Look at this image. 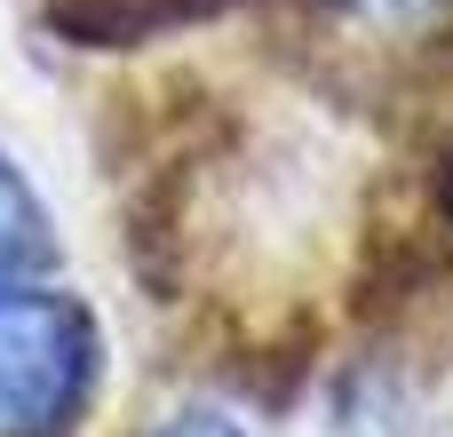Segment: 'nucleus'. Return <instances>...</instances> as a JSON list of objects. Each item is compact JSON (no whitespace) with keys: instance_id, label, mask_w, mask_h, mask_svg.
I'll return each mask as SVG.
<instances>
[{"instance_id":"5","label":"nucleus","mask_w":453,"mask_h":437,"mask_svg":"<svg viewBox=\"0 0 453 437\" xmlns=\"http://www.w3.org/2000/svg\"><path fill=\"white\" fill-rule=\"evenodd\" d=\"M446 215H453V167H446Z\"/></svg>"},{"instance_id":"1","label":"nucleus","mask_w":453,"mask_h":437,"mask_svg":"<svg viewBox=\"0 0 453 437\" xmlns=\"http://www.w3.org/2000/svg\"><path fill=\"white\" fill-rule=\"evenodd\" d=\"M96 318L72 295H0V437H64L96 390Z\"/></svg>"},{"instance_id":"2","label":"nucleus","mask_w":453,"mask_h":437,"mask_svg":"<svg viewBox=\"0 0 453 437\" xmlns=\"http://www.w3.org/2000/svg\"><path fill=\"white\" fill-rule=\"evenodd\" d=\"M48 255V215H40V199L24 191V175L0 159V295L32 271Z\"/></svg>"},{"instance_id":"3","label":"nucleus","mask_w":453,"mask_h":437,"mask_svg":"<svg viewBox=\"0 0 453 437\" xmlns=\"http://www.w3.org/2000/svg\"><path fill=\"white\" fill-rule=\"evenodd\" d=\"M342 437H406V398H398L382 374L350 382V390H342Z\"/></svg>"},{"instance_id":"4","label":"nucleus","mask_w":453,"mask_h":437,"mask_svg":"<svg viewBox=\"0 0 453 437\" xmlns=\"http://www.w3.org/2000/svg\"><path fill=\"white\" fill-rule=\"evenodd\" d=\"M159 437H239L231 422H215V414H183L175 430H159Z\"/></svg>"}]
</instances>
